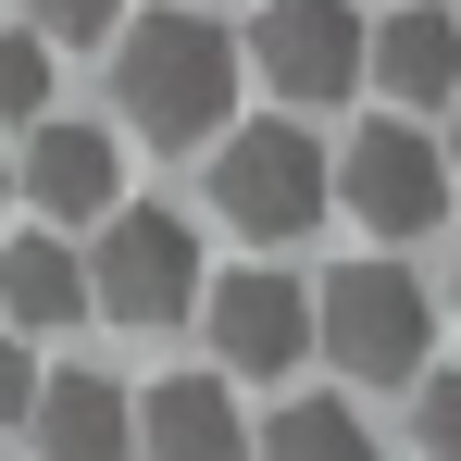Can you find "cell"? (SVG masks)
Returning a JSON list of instances; mask_svg holds the SVG:
<instances>
[{
	"instance_id": "6da1fadb",
	"label": "cell",
	"mask_w": 461,
	"mask_h": 461,
	"mask_svg": "<svg viewBox=\"0 0 461 461\" xmlns=\"http://www.w3.org/2000/svg\"><path fill=\"white\" fill-rule=\"evenodd\" d=\"M113 87H125V125L150 150H212L237 125V25H212V13H138L113 38Z\"/></svg>"
},
{
	"instance_id": "7a4b0ae2",
	"label": "cell",
	"mask_w": 461,
	"mask_h": 461,
	"mask_svg": "<svg viewBox=\"0 0 461 461\" xmlns=\"http://www.w3.org/2000/svg\"><path fill=\"white\" fill-rule=\"evenodd\" d=\"M324 200H337V162H324V138H312V125L262 113V125H225V138H212V212H225L262 262H275L287 237L324 225Z\"/></svg>"
},
{
	"instance_id": "3957f363",
	"label": "cell",
	"mask_w": 461,
	"mask_h": 461,
	"mask_svg": "<svg viewBox=\"0 0 461 461\" xmlns=\"http://www.w3.org/2000/svg\"><path fill=\"white\" fill-rule=\"evenodd\" d=\"M312 349L337 362V375H424V349H437V312L424 287L399 275V262H349V275H324V300H312Z\"/></svg>"
},
{
	"instance_id": "277c9868",
	"label": "cell",
	"mask_w": 461,
	"mask_h": 461,
	"mask_svg": "<svg viewBox=\"0 0 461 461\" xmlns=\"http://www.w3.org/2000/svg\"><path fill=\"white\" fill-rule=\"evenodd\" d=\"M87 300L113 312V324H175V312L200 300V237L175 225L162 200H125L100 249H87Z\"/></svg>"
},
{
	"instance_id": "5b68a950",
	"label": "cell",
	"mask_w": 461,
	"mask_h": 461,
	"mask_svg": "<svg viewBox=\"0 0 461 461\" xmlns=\"http://www.w3.org/2000/svg\"><path fill=\"white\" fill-rule=\"evenodd\" d=\"M237 63H262L275 100H349L362 87V13L349 0H262Z\"/></svg>"
},
{
	"instance_id": "8992f818",
	"label": "cell",
	"mask_w": 461,
	"mask_h": 461,
	"mask_svg": "<svg viewBox=\"0 0 461 461\" xmlns=\"http://www.w3.org/2000/svg\"><path fill=\"white\" fill-rule=\"evenodd\" d=\"M337 200L375 237H424L449 212V150H437L424 125H362V138L337 150Z\"/></svg>"
},
{
	"instance_id": "52a82bcc",
	"label": "cell",
	"mask_w": 461,
	"mask_h": 461,
	"mask_svg": "<svg viewBox=\"0 0 461 461\" xmlns=\"http://www.w3.org/2000/svg\"><path fill=\"white\" fill-rule=\"evenodd\" d=\"M13 187L50 212V225H113L125 212V150L100 138V125H25V150H13Z\"/></svg>"
},
{
	"instance_id": "ba28073f",
	"label": "cell",
	"mask_w": 461,
	"mask_h": 461,
	"mask_svg": "<svg viewBox=\"0 0 461 461\" xmlns=\"http://www.w3.org/2000/svg\"><path fill=\"white\" fill-rule=\"evenodd\" d=\"M212 349H225V375H287V362L312 349V300H300V275H275V262L225 275V287H212Z\"/></svg>"
},
{
	"instance_id": "9c48e42d",
	"label": "cell",
	"mask_w": 461,
	"mask_h": 461,
	"mask_svg": "<svg viewBox=\"0 0 461 461\" xmlns=\"http://www.w3.org/2000/svg\"><path fill=\"white\" fill-rule=\"evenodd\" d=\"M38 461H138V399L113 375H38Z\"/></svg>"
},
{
	"instance_id": "30bf717a",
	"label": "cell",
	"mask_w": 461,
	"mask_h": 461,
	"mask_svg": "<svg viewBox=\"0 0 461 461\" xmlns=\"http://www.w3.org/2000/svg\"><path fill=\"white\" fill-rule=\"evenodd\" d=\"M138 461H249V424H237L225 375H162L138 399Z\"/></svg>"
},
{
	"instance_id": "8fae6325",
	"label": "cell",
	"mask_w": 461,
	"mask_h": 461,
	"mask_svg": "<svg viewBox=\"0 0 461 461\" xmlns=\"http://www.w3.org/2000/svg\"><path fill=\"white\" fill-rule=\"evenodd\" d=\"M362 76L386 100H461V25L437 0H411V13H386L375 38H362Z\"/></svg>"
},
{
	"instance_id": "7c38bea8",
	"label": "cell",
	"mask_w": 461,
	"mask_h": 461,
	"mask_svg": "<svg viewBox=\"0 0 461 461\" xmlns=\"http://www.w3.org/2000/svg\"><path fill=\"white\" fill-rule=\"evenodd\" d=\"M0 312H13V324H76V312H87V262L50 225L13 237V249H0Z\"/></svg>"
},
{
	"instance_id": "4fadbf2b",
	"label": "cell",
	"mask_w": 461,
	"mask_h": 461,
	"mask_svg": "<svg viewBox=\"0 0 461 461\" xmlns=\"http://www.w3.org/2000/svg\"><path fill=\"white\" fill-rule=\"evenodd\" d=\"M262 461H375V437H362L349 399H287V411L262 424Z\"/></svg>"
},
{
	"instance_id": "5bb4252c",
	"label": "cell",
	"mask_w": 461,
	"mask_h": 461,
	"mask_svg": "<svg viewBox=\"0 0 461 461\" xmlns=\"http://www.w3.org/2000/svg\"><path fill=\"white\" fill-rule=\"evenodd\" d=\"M0 125H50V50L25 25H0Z\"/></svg>"
},
{
	"instance_id": "9a60e30c",
	"label": "cell",
	"mask_w": 461,
	"mask_h": 461,
	"mask_svg": "<svg viewBox=\"0 0 461 461\" xmlns=\"http://www.w3.org/2000/svg\"><path fill=\"white\" fill-rule=\"evenodd\" d=\"M25 13H38V25H25L38 50H100V38H125V0H25Z\"/></svg>"
},
{
	"instance_id": "2e32d148",
	"label": "cell",
	"mask_w": 461,
	"mask_h": 461,
	"mask_svg": "<svg viewBox=\"0 0 461 461\" xmlns=\"http://www.w3.org/2000/svg\"><path fill=\"white\" fill-rule=\"evenodd\" d=\"M424 461H461V375H424Z\"/></svg>"
},
{
	"instance_id": "e0dca14e",
	"label": "cell",
	"mask_w": 461,
	"mask_h": 461,
	"mask_svg": "<svg viewBox=\"0 0 461 461\" xmlns=\"http://www.w3.org/2000/svg\"><path fill=\"white\" fill-rule=\"evenodd\" d=\"M38 411V362H25V337H0V424H25Z\"/></svg>"
},
{
	"instance_id": "ac0fdd59",
	"label": "cell",
	"mask_w": 461,
	"mask_h": 461,
	"mask_svg": "<svg viewBox=\"0 0 461 461\" xmlns=\"http://www.w3.org/2000/svg\"><path fill=\"white\" fill-rule=\"evenodd\" d=\"M449 175H461V100H449Z\"/></svg>"
},
{
	"instance_id": "d6986e66",
	"label": "cell",
	"mask_w": 461,
	"mask_h": 461,
	"mask_svg": "<svg viewBox=\"0 0 461 461\" xmlns=\"http://www.w3.org/2000/svg\"><path fill=\"white\" fill-rule=\"evenodd\" d=\"M0 200H13V150H0Z\"/></svg>"
}]
</instances>
